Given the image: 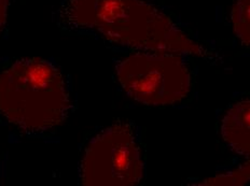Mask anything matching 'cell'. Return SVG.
Listing matches in <instances>:
<instances>
[{
  "mask_svg": "<svg viewBox=\"0 0 250 186\" xmlns=\"http://www.w3.org/2000/svg\"><path fill=\"white\" fill-rule=\"evenodd\" d=\"M60 19L69 28L91 30L132 49L199 57L209 55L167 15L144 0H64Z\"/></svg>",
  "mask_w": 250,
  "mask_h": 186,
  "instance_id": "1",
  "label": "cell"
},
{
  "mask_svg": "<svg viewBox=\"0 0 250 186\" xmlns=\"http://www.w3.org/2000/svg\"><path fill=\"white\" fill-rule=\"evenodd\" d=\"M69 103L64 77L49 61L22 59L0 72V114L21 130L38 133L60 126Z\"/></svg>",
  "mask_w": 250,
  "mask_h": 186,
  "instance_id": "2",
  "label": "cell"
},
{
  "mask_svg": "<svg viewBox=\"0 0 250 186\" xmlns=\"http://www.w3.org/2000/svg\"><path fill=\"white\" fill-rule=\"evenodd\" d=\"M116 70L126 94L146 106L174 105L191 91L189 69L174 53L134 54L120 61Z\"/></svg>",
  "mask_w": 250,
  "mask_h": 186,
  "instance_id": "3",
  "label": "cell"
},
{
  "mask_svg": "<svg viewBox=\"0 0 250 186\" xmlns=\"http://www.w3.org/2000/svg\"><path fill=\"white\" fill-rule=\"evenodd\" d=\"M143 175L139 147L126 124L112 125L94 138L80 166V181L85 186L137 185Z\"/></svg>",
  "mask_w": 250,
  "mask_h": 186,
  "instance_id": "4",
  "label": "cell"
},
{
  "mask_svg": "<svg viewBox=\"0 0 250 186\" xmlns=\"http://www.w3.org/2000/svg\"><path fill=\"white\" fill-rule=\"evenodd\" d=\"M221 136L234 152L250 159V100L233 105L221 123Z\"/></svg>",
  "mask_w": 250,
  "mask_h": 186,
  "instance_id": "5",
  "label": "cell"
},
{
  "mask_svg": "<svg viewBox=\"0 0 250 186\" xmlns=\"http://www.w3.org/2000/svg\"><path fill=\"white\" fill-rule=\"evenodd\" d=\"M234 33L250 49V0H236L231 12Z\"/></svg>",
  "mask_w": 250,
  "mask_h": 186,
  "instance_id": "6",
  "label": "cell"
},
{
  "mask_svg": "<svg viewBox=\"0 0 250 186\" xmlns=\"http://www.w3.org/2000/svg\"><path fill=\"white\" fill-rule=\"evenodd\" d=\"M200 185L205 186H243L250 185V159L231 172L219 174L202 181Z\"/></svg>",
  "mask_w": 250,
  "mask_h": 186,
  "instance_id": "7",
  "label": "cell"
},
{
  "mask_svg": "<svg viewBox=\"0 0 250 186\" xmlns=\"http://www.w3.org/2000/svg\"><path fill=\"white\" fill-rule=\"evenodd\" d=\"M8 7H9V0H0V32H1L3 25L6 23Z\"/></svg>",
  "mask_w": 250,
  "mask_h": 186,
  "instance_id": "8",
  "label": "cell"
}]
</instances>
